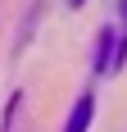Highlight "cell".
Here are the masks:
<instances>
[{
    "label": "cell",
    "mask_w": 127,
    "mask_h": 132,
    "mask_svg": "<svg viewBox=\"0 0 127 132\" xmlns=\"http://www.w3.org/2000/svg\"><path fill=\"white\" fill-rule=\"evenodd\" d=\"M86 119H91V100H82V105H77V114H73V123H68V132L86 128Z\"/></svg>",
    "instance_id": "6da1fadb"
}]
</instances>
